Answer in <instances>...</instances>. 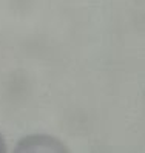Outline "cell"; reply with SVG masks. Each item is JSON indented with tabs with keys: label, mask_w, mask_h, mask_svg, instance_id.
<instances>
[{
	"label": "cell",
	"mask_w": 145,
	"mask_h": 153,
	"mask_svg": "<svg viewBox=\"0 0 145 153\" xmlns=\"http://www.w3.org/2000/svg\"><path fill=\"white\" fill-rule=\"evenodd\" d=\"M5 142H3V138H2V134H0V153H2V152H5Z\"/></svg>",
	"instance_id": "obj_1"
}]
</instances>
